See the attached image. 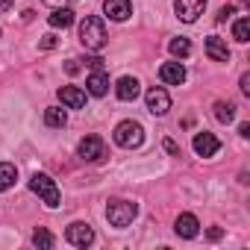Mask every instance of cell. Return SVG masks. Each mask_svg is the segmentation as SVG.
<instances>
[{
  "instance_id": "cell-32",
  "label": "cell",
  "mask_w": 250,
  "mask_h": 250,
  "mask_svg": "<svg viewBox=\"0 0 250 250\" xmlns=\"http://www.w3.org/2000/svg\"><path fill=\"white\" fill-rule=\"evenodd\" d=\"M44 3H50V6H68L71 0H44Z\"/></svg>"
},
{
  "instance_id": "cell-2",
  "label": "cell",
  "mask_w": 250,
  "mask_h": 250,
  "mask_svg": "<svg viewBox=\"0 0 250 250\" xmlns=\"http://www.w3.org/2000/svg\"><path fill=\"white\" fill-rule=\"evenodd\" d=\"M136 215H139V206H136L133 200H112V203L106 206V221H109L112 227H118V229L130 227Z\"/></svg>"
},
{
  "instance_id": "cell-21",
  "label": "cell",
  "mask_w": 250,
  "mask_h": 250,
  "mask_svg": "<svg viewBox=\"0 0 250 250\" xmlns=\"http://www.w3.org/2000/svg\"><path fill=\"white\" fill-rule=\"evenodd\" d=\"M232 39L241 42V44L250 42V18H238V21H235V27H232Z\"/></svg>"
},
{
  "instance_id": "cell-12",
  "label": "cell",
  "mask_w": 250,
  "mask_h": 250,
  "mask_svg": "<svg viewBox=\"0 0 250 250\" xmlns=\"http://www.w3.org/2000/svg\"><path fill=\"white\" fill-rule=\"evenodd\" d=\"M59 100L68 109H83L85 106V91H80L77 85H62L59 88Z\"/></svg>"
},
{
  "instance_id": "cell-26",
  "label": "cell",
  "mask_w": 250,
  "mask_h": 250,
  "mask_svg": "<svg viewBox=\"0 0 250 250\" xmlns=\"http://www.w3.org/2000/svg\"><path fill=\"white\" fill-rule=\"evenodd\" d=\"M85 65H88L91 71H103V59H100V56H91V59H85Z\"/></svg>"
},
{
  "instance_id": "cell-29",
  "label": "cell",
  "mask_w": 250,
  "mask_h": 250,
  "mask_svg": "<svg viewBox=\"0 0 250 250\" xmlns=\"http://www.w3.org/2000/svg\"><path fill=\"white\" fill-rule=\"evenodd\" d=\"M241 91L250 94V74H241Z\"/></svg>"
},
{
  "instance_id": "cell-11",
  "label": "cell",
  "mask_w": 250,
  "mask_h": 250,
  "mask_svg": "<svg viewBox=\"0 0 250 250\" xmlns=\"http://www.w3.org/2000/svg\"><path fill=\"white\" fill-rule=\"evenodd\" d=\"M103 9L112 21H127L133 15V3L130 0H103Z\"/></svg>"
},
{
  "instance_id": "cell-23",
  "label": "cell",
  "mask_w": 250,
  "mask_h": 250,
  "mask_svg": "<svg viewBox=\"0 0 250 250\" xmlns=\"http://www.w3.org/2000/svg\"><path fill=\"white\" fill-rule=\"evenodd\" d=\"M168 50H171L174 56H180V59H186V56L191 53V42H188V39H174V42L168 44Z\"/></svg>"
},
{
  "instance_id": "cell-5",
  "label": "cell",
  "mask_w": 250,
  "mask_h": 250,
  "mask_svg": "<svg viewBox=\"0 0 250 250\" xmlns=\"http://www.w3.org/2000/svg\"><path fill=\"white\" fill-rule=\"evenodd\" d=\"M206 9V0H174V12L183 24H194Z\"/></svg>"
},
{
  "instance_id": "cell-31",
  "label": "cell",
  "mask_w": 250,
  "mask_h": 250,
  "mask_svg": "<svg viewBox=\"0 0 250 250\" xmlns=\"http://www.w3.org/2000/svg\"><path fill=\"white\" fill-rule=\"evenodd\" d=\"M65 71H68V74H77V71H80V65L71 59V62H65Z\"/></svg>"
},
{
  "instance_id": "cell-27",
  "label": "cell",
  "mask_w": 250,
  "mask_h": 250,
  "mask_svg": "<svg viewBox=\"0 0 250 250\" xmlns=\"http://www.w3.org/2000/svg\"><path fill=\"white\" fill-rule=\"evenodd\" d=\"M165 150H168L171 156H180V147H177V142H171V139H165Z\"/></svg>"
},
{
  "instance_id": "cell-3",
  "label": "cell",
  "mask_w": 250,
  "mask_h": 250,
  "mask_svg": "<svg viewBox=\"0 0 250 250\" xmlns=\"http://www.w3.org/2000/svg\"><path fill=\"white\" fill-rule=\"evenodd\" d=\"M142 142H145V127L139 121H121L115 127V145L133 150V147H142Z\"/></svg>"
},
{
  "instance_id": "cell-7",
  "label": "cell",
  "mask_w": 250,
  "mask_h": 250,
  "mask_svg": "<svg viewBox=\"0 0 250 250\" xmlns=\"http://www.w3.org/2000/svg\"><path fill=\"white\" fill-rule=\"evenodd\" d=\"M65 238H68V244H74V247H88V244L94 241V229H91L88 224H83V221H74V224L65 229Z\"/></svg>"
},
{
  "instance_id": "cell-16",
  "label": "cell",
  "mask_w": 250,
  "mask_h": 250,
  "mask_svg": "<svg viewBox=\"0 0 250 250\" xmlns=\"http://www.w3.org/2000/svg\"><path fill=\"white\" fill-rule=\"evenodd\" d=\"M85 85H88V94H91V97H103V94L109 91V77H106V71H94V74L85 80Z\"/></svg>"
},
{
  "instance_id": "cell-6",
  "label": "cell",
  "mask_w": 250,
  "mask_h": 250,
  "mask_svg": "<svg viewBox=\"0 0 250 250\" xmlns=\"http://www.w3.org/2000/svg\"><path fill=\"white\" fill-rule=\"evenodd\" d=\"M77 153H80V159H85V162H100V159L106 156V145H103L100 136H85V139L80 142Z\"/></svg>"
},
{
  "instance_id": "cell-22",
  "label": "cell",
  "mask_w": 250,
  "mask_h": 250,
  "mask_svg": "<svg viewBox=\"0 0 250 250\" xmlns=\"http://www.w3.org/2000/svg\"><path fill=\"white\" fill-rule=\"evenodd\" d=\"M53 241H56V238H53V232H50V229H44V227H39V229L33 232V244H36V247L50 250V247H53Z\"/></svg>"
},
{
  "instance_id": "cell-15",
  "label": "cell",
  "mask_w": 250,
  "mask_h": 250,
  "mask_svg": "<svg viewBox=\"0 0 250 250\" xmlns=\"http://www.w3.org/2000/svg\"><path fill=\"white\" fill-rule=\"evenodd\" d=\"M139 85H142V83H139L136 77H121V80H118V85H115V94H118L121 100H136V97H139V91H142Z\"/></svg>"
},
{
  "instance_id": "cell-20",
  "label": "cell",
  "mask_w": 250,
  "mask_h": 250,
  "mask_svg": "<svg viewBox=\"0 0 250 250\" xmlns=\"http://www.w3.org/2000/svg\"><path fill=\"white\" fill-rule=\"evenodd\" d=\"M215 118H218L221 124H229V121L235 118V103H229V100H218V103H215Z\"/></svg>"
},
{
  "instance_id": "cell-19",
  "label": "cell",
  "mask_w": 250,
  "mask_h": 250,
  "mask_svg": "<svg viewBox=\"0 0 250 250\" xmlns=\"http://www.w3.org/2000/svg\"><path fill=\"white\" fill-rule=\"evenodd\" d=\"M44 124H47V127H65V124H68L65 109H56V106L44 109Z\"/></svg>"
},
{
  "instance_id": "cell-4",
  "label": "cell",
  "mask_w": 250,
  "mask_h": 250,
  "mask_svg": "<svg viewBox=\"0 0 250 250\" xmlns=\"http://www.w3.org/2000/svg\"><path fill=\"white\" fill-rule=\"evenodd\" d=\"M30 188H33V191H36V194L50 206V209H56V206H59V200H62V197H59L56 183H53L47 174H33V177H30Z\"/></svg>"
},
{
  "instance_id": "cell-9",
  "label": "cell",
  "mask_w": 250,
  "mask_h": 250,
  "mask_svg": "<svg viewBox=\"0 0 250 250\" xmlns=\"http://www.w3.org/2000/svg\"><path fill=\"white\" fill-rule=\"evenodd\" d=\"M218 150H221V142H218L212 133H197V136H194V153H197V156L209 159V156H215Z\"/></svg>"
},
{
  "instance_id": "cell-25",
  "label": "cell",
  "mask_w": 250,
  "mask_h": 250,
  "mask_svg": "<svg viewBox=\"0 0 250 250\" xmlns=\"http://www.w3.org/2000/svg\"><path fill=\"white\" fill-rule=\"evenodd\" d=\"M232 12H235V6H221V9H218V24H224Z\"/></svg>"
},
{
  "instance_id": "cell-10",
  "label": "cell",
  "mask_w": 250,
  "mask_h": 250,
  "mask_svg": "<svg viewBox=\"0 0 250 250\" xmlns=\"http://www.w3.org/2000/svg\"><path fill=\"white\" fill-rule=\"evenodd\" d=\"M159 80H162L165 85H183V83H186V68H183L180 62H165V65L159 68Z\"/></svg>"
},
{
  "instance_id": "cell-17",
  "label": "cell",
  "mask_w": 250,
  "mask_h": 250,
  "mask_svg": "<svg viewBox=\"0 0 250 250\" xmlns=\"http://www.w3.org/2000/svg\"><path fill=\"white\" fill-rule=\"evenodd\" d=\"M47 24L56 27V30H68V27L74 24V12H71L68 6H56V12L47 18Z\"/></svg>"
},
{
  "instance_id": "cell-18",
  "label": "cell",
  "mask_w": 250,
  "mask_h": 250,
  "mask_svg": "<svg viewBox=\"0 0 250 250\" xmlns=\"http://www.w3.org/2000/svg\"><path fill=\"white\" fill-rule=\"evenodd\" d=\"M18 180V168L12 162H0V191H9Z\"/></svg>"
},
{
  "instance_id": "cell-30",
  "label": "cell",
  "mask_w": 250,
  "mask_h": 250,
  "mask_svg": "<svg viewBox=\"0 0 250 250\" xmlns=\"http://www.w3.org/2000/svg\"><path fill=\"white\" fill-rule=\"evenodd\" d=\"M238 136H241V139L250 136V124H238Z\"/></svg>"
},
{
  "instance_id": "cell-33",
  "label": "cell",
  "mask_w": 250,
  "mask_h": 250,
  "mask_svg": "<svg viewBox=\"0 0 250 250\" xmlns=\"http://www.w3.org/2000/svg\"><path fill=\"white\" fill-rule=\"evenodd\" d=\"M9 6H12V0H0V12H9Z\"/></svg>"
},
{
  "instance_id": "cell-1",
  "label": "cell",
  "mask_w": 250,
  "mask_h": 250,
  "mask_svg": "<svg viewBox=\"0 0 250 250\" xmlns=\"http://www.w3.org/2000/svg\"><path fill=\"white\" fill-rule=\"evenodd\" d=\"M106 27L97 15H85L83 24H80V44L85 50H103L106 47Z\"/></svg>"
},
{
  "instance_id": "cell-8",
  "label": "cell",
  "mask_w": 250,
  "mask_h": 250,
  "mask_svg": "<svg viewBox=\"0 0 250 250\" xmlns=\"http://www.w3.org/2000/svg\"><path fill=\"white\" fill-rule=\"evenodd\" d=\"M145 100H147V112L150 115H168V109H171V97H168V91L165 88H150L147 94H145Z\"/></svg>"
},
{
  "instance_id": "cell-14",
  "label": "cell",
  "mask_w": 250,
  "mask_h": 250,
  "mask_svg": "<svg viewBox=\"0 0 250 250\" xmlns=\"http://www.w3.org/2000/svg\"><path fill=\"white\" fill-rule=\"evenodd\" d=\"M174 229H177L180 238H194V235L200 232V224H197V218H194L191 212H183V215L177 218V227H174Z\"/></svg>"
},
{
  "instance_id": "cell-28",
  "label": "cell",
  "mask_w": 250,
  "mask_h": 250,
  "mask_svg": "<svg viewBox=\"0 0 250 250\" xmlns=\"http://www.w3.org/2000/svg\"><path fill=\"white\" fill-rule=\"evenodd\" d=\"M221 235H224V229H221V227H212V229L206 232V238H209V241H218Z\"/></svg>"
},
{
  "instance_id": "cell-24",
  "label": "cell",
  "mask_w": 250,
  "mask_h": 250,
  "mask_svg": "<svg viewBox=\"0 0 250 250\" xmlns=\"http://www.w3.org/2000/svg\"><path fill=\"white\" fill-rule=\"evenodd\" d=\"M39 47H42V50H53V47H56V36H42Z\"/></svg>"
},
{
  "instance_id": "cell-13",
  "label": "cell",
  "mask_w": 250,
  "mask_h": 250,
  "mask_svg": "<svg viewBox=\"0 0 250 250\" xmlns=\"http://www.w3.org/2000/svg\"><path fill=\"white\" fill-rule=\"evenodd\" d=\"M206 53H209L212 62H229V47H227V42L218 39V36H209V39H206Z\"/></svg>"
}]
</instances>
